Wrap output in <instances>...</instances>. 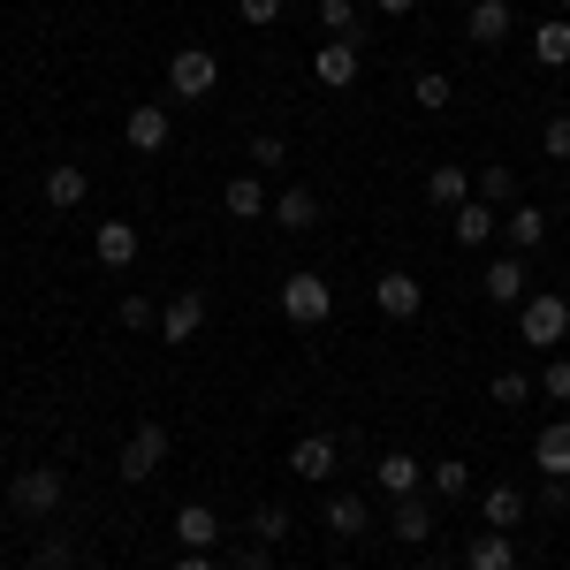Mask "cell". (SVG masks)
<instances>
[{"instance_id": "6da1fadb", "label": "cell", "mask_w": 570, "mask_h": 570, "mask_svg": "<svg viewBox=\"0 0 570 570\" xmlns=\"http://www.w3.org/2000/svg\"><path fill=\"white\" fill-rule=\"evenodd\" d=\"M518 335H525L532 351H563V335H570V297H556V289H532L525 305H518Z\"/></svg>"}, {"instance_id": "7a4b0ae2", "label": "cell", "mask_w": 570, "mask_h": 570, "mask_svg": "<svg viewBox=\"0 0 570 570\" xmlns=\"http://www.w3.org/2000/svg\"><path fill=\"white\" fill-rule=\"evenodd\" d=\"M168 91H176V99H214V91H220V53H214V46H176V61H168Z\"/></svg>"}, {"instance_id": "3957f363", "label": "cell", "mask_w": 570, "mask_h": 570, "mask_svg": "<svg viewBox=\"0 0 570 570\" xmlns=\"http://www.w3.org/2000/svg\"><path fill=\"white\" fill-rule=\"evenodd\" d=\"M160 464H168V426H160V419H145V426L122 441V464H115V480H122V487H145L153 472H160Z\"/></svg>"}, {"instance_id": "277c9868", "label": "cell", "mask_w": 570, "mask_h": 570, "mask_svg": "<svg viewBox=\"0 0 570 570\" xmlns=\"http://www.w3.org/2000/svg\"><path fill=\"white\" fill-rule=\"evenodd\" d=\"M282 312H289L297 327H327V312H335V289H327V274L297 266V274L282 282Z\"/></svg>"}, {"instance_id": "5b68a950", "label": "cell", "mask_w": 570, "mask_h": 570, "mask_svg": "<svg viewBox=\"0 0 570 570\" xmlns=\"http://www.w3.org/2000/svg\"><path fill=\"white\" fill-rule=\"evenodd\" d=\"M61 494H69V480H61L53 464H31V472H16V487H8L16 518H53V510H61Z\"/></svg>"}, {"instance_id": "8992f818", "label": "cell", "mask_w": 570, "mask_h": 570, "mask_svg": "<svg viewBox=\"0 0 570 570\" xmlns=\"http://www.w3.org/2000/svg\"><path fill=\"white\" fill-rule=\"evenodd\" d=\"M357 69H365L357 39H327V46H312V85H320V91H351V85H357Z\"/></svg>"}, {"instance_id": "52a82bcc", "label": "cell", "mask_w": 570, "mask_h": 570, "mask_svg": "<svg viewBox=\"0 0 570 570\" xmlns=\"http://www.w3.org/2000/svg\"><path fill=\"white\" fill-rule=\"evenodd\" d=\"M373 312H381V320H419V312H426V289H419V274L389 266V274L373 282Z\"/></svg>"}, {"instance_id": "ba28073f", "label": "cell", "mask_w": 570, "mask_h": 570, "mask_svg": "<svg viewBox=\"0 0 570 570\" xmlns=\"http://www.w3.org/2000/svg\"><path fill=\"white\" fill-rule=\"evenodd\" d=\"M434 525H441V502H434V494H403V502H389V532H395V540L426 548Z\"/></svg>"}, {"instance_id": "9c48e42d", "label": "cell", "mask_w": 570, "mask_h": 570, "mask_svg": "<svg viewBox=\"0 0 570 570\" xmlns=\"http://www.w3.org/2000/svg\"><path fill=\"white\" fill-rule=\"evenodd\" d=\"M518 31V0H472L464 8V39L472 46H502Z\"/></svg>"}, {"instance_id": "30bf717a", "label": "cell", "mask_w": 570, "mask_h": 570, "mask_svg": "<svg viewBox=\"0 0 570 570\" xmlns=\"http://www.w3.org/2000/svg\"><path fill=\"white\" fill-rule=\"evenodd\" d=\"M335 464H343L335 434H305L297 449H289V472H297V480H312V487H327V480H335Z\"/></svg>"}, {"instance_id": "8fae6325", "label": "cell", "mask_w": 570, "mask_h": 570, "mask_svg": "<svg viewBox=\"0 0 570 570\" xmlns=\"http://www.w3.org/2000/svg\"><path fill=\"white\" fill-rule=\"evenodd\" d=\"M373 487H381L389 502H403V494H419V487H426V464H419L411 449H389V456L373 464Z\"/></svg>"}, {"instance_id": "7c38bea8", "label": "cell", "mask_w": 570, "mask_h": 570, "mask_svg": "<svg viewBox=\"0 0 570 570\" xmlns=\"http://www.w3.org/2000/svg\"><path fill=\"white\" fill-rule=\"evenodd\" d=\"M532 464H540V480H570V411L532 434Z\"/></svg>"}, {"instance_id": "4fadbf2b", "label": "cell", "mask_w": 570, "mask_h": 570, "mask_svg": "<svg viewBox=\"0 0 570 570\" xmlns=\"http://www.w3.org/2000/svg\"><path fill=\"white\" fill-rule=\"evenodd\" d=\"M122 137H130V153H168V137H176V122H168V107H130V122H122Z\"/></svg>"}, {"instance_id": "5bb4252c", "label": "cell", "mask_w": 570, "mask_h": 570, "mask_svg": "<svg viewBox=\"0 0 570 570\" xmlns=\"http://www.w3.org/2000/svg\"><path fill=\"white\" fill-rule=\"evenodd\" d=\"M198 327H206V289H176V297H168V312H160V335L183 351Z\"/></svg>"}, {"instance_id": "9a60e30c", "label": "cell", "mask_w": 570, "mask_h": 570, "mask_svg": "<svg viewBox=\"0 0 570 570\" xmlns=\"http://www.w3.org/2000/svg\"><path fill=\"white\" fill-rule=\"evenodd\" d=\"M480 289H487V305H502V312H510V305H525V297H532L525 259H494V266L480 274Z\"/></svg>"}, {"instance_id": "2e32d148", "label": "cell", "mask_w": 570, "mask_h": 570, "mask_svg": "<svg viewBox=\"0 0 570 570\" xmlns=\"http://www.w3.org/2000/svg\"><path fill=\"white\" fill-rule=\"evenodd\" d=\"M320 525L343 532V540H365V532H373V510H365V494H327V502H320Z\"/></svg>"}, {"instance_id": "e0dca14e", "label": "cell", "mask_w": 570, "mask_h": 570, "mask_svg": "<svg viewBox=\"0 0 570 570\" xmlns=\"http://www.w3.org/2000/svg\"><path fill=\"white\" fill-rule=\"evenodd\" d=\"M85 198H91V176L77 168V160H61V168H46V206H53V214H77Z\"/></svg>"}, {"instance_id": "ac0fdd59", "label": "cell", "mask_w": 570, "mask_h": 570, "mask_svg": "<svg viewBox=\"0 0 570 570\" xmlns=\"http://www.w3.org/2000/svg\"><path fill=\"white\" fill-rule=\"evenodd\" d=\"M274 228H289V236H305V228H320V190H305V183H289V190L274 198Z\"/></svg>"}, {"instance_id": "d6986e66", "label": "cell", "mask_w": 570, "mask_h": 570, "mask_svg": "<svg viewBox=\"0 0 570 570\" xmlns=\"http://www.w3.org/2000/svg\"><path fill=\"white\" fill-rule=\"evenodd\" d=\"M176 540H183V556H206V548L220 540V518L206 510V502H183L176 510Z\"/></svg>"}, {"instance_id": "ffe728a7", "label": "cell", "mask_w": 570, "mask_h": 570, "mask_svg": "<svg viewBox=\"0 0 570 570\" xmlns=\"http://www.w3.org/2000/svg\"><path fill=\"white\" fill-rule=\"evenodd\" d=\"M464 570H518V540L510 532H472V548H464Z\"/></svg>"}, {"instance_id": "44dd1931", "label": "cell", "mask_w": 570, "mask_h": 570, "mask_svg": "<svg viewBox=\"0 0 570 570\" xmlns=\"http://www.w3.org/2000/svg\"><path fill=\"white\" fill-rule=\"evenodd\" d=\"M525 510H532V502H525V494H518L510 480H502V487H487V494H480V518H487L494 532H518V525H525Z\"/></svg>"}, {"instance_id": "7402d4cb", "label": "cell", "mask_w": 570, "mask_h": 570, "mask_svg": "<svg viewBox=\"0 0 570 570\" xmlns=\"http://www.w3.org/2000/svg\"><path fill=\"white\" fill-rule=\"evenodd\" d=\"M91 252H99V266H130L137 259V220H99L91 228Z\"/></svg>"}, {"instance_id": "603a6c76", "label": "cell", "mask_w": 570, "mask_h": 570, "mask_svg": "<svg viewBox=\"0 0 570 570\" xmlns=\"http://www.w3.org/2000/svg\"><path fill=\"white\" fill-rule=\"evenodd\" d=\"M220 206H228V220H266V214H274V206H266V183H259V176H228Z\"/></svg>"}, {"instance_id": "cb8c5ba5", "label": "cell", "mask_w": 570, "mask_h": 570, "mask_svg": "<svg viewBox=\"0 0 570 570\" xmlns=\"http://www.w3.org/2000/svg\"><path fill=\"white\" fill-rule=\"evenodd\" d=\"M426 494H434V502H464V494H472V464H464V456L426 464Z\"/></svg>"}, {"instance_id": "d4e9b609", "label": "cell", "mask_w": 570, "mask_h": 570, "mask_svg": "<svg viewBox=\"0 0 570 570\" xmlns=\"http://www.w3.org/2000/svg\"><path fill=\"white\" fill-rule=\"evenodd\" d=\"M532 61H540V69H570V23L563 16L532 31Z\"/></svg>"}, {"instance_id": "484cf974", "label": "cell", "mask_w": 570, "mask_h": 570, "mask_svg": "<svg viewBox=\"0 0 570 570\" xmlns=\"http://www.w3.org/2000/svg\"><path fill=\"white\" fill-rule=\"evenodd\" d=\"M312 8H320V31L327 39H357L365 31V8L357 0H312Z\"/></svg>"}, {"instance_id": "4316f807", "label": "cell", "mask_w": 570, "mask_h": 570, "mask_svg": "<svg viewBox=\"0 0 570 570\" xmlns=\"http://www.w3.org/2000/svg\"><path fill=\"white\" fill-rule=\"evenodd\" d=\"M472 190H480V206H494V214H502V206H518V168H480V183H472Z\"/></svg>"}, {"instance_id": "83f0119b", "label": "cell", "mask_w": 570, "mask_h": 570, "mask_svg": "<svg viewBox=\"0 0 570 570\" xmlns=\"http://www.w3.org/2000/svg\"><path fill=\"white\" fill-rule=\"evenodd\" d=\"M487 236H494V206L464 198V206H456V244H487Z\"/></svg>"}, {"instance_id": "f1b7e54d", "label": "cell", "mask_w": 570, "mask_h": 570, "mask_svg": "<svg viewBox=\"0 0 570 570\" xmlns=\"http://www.w3.org/2000/svg\"><path fill=\"white\" fill-rule=\"evenodd\" d=\"M426 198H434V206H464V198H472V176H464V168H434V176H426Z\"/></svg>"}, {"instance_id": "f546056e", "label": "cell", "mask_w": 570, "mask_h": 570, "mask_svg": "<svg viewBox=\"0 0 570 570\" xmlns=\"http://www.w3.org/2000/svg\"><path fill=\"white\" fill-rule=\"evenodd\" d=\"M487 395H494L502 411H518V403H532V395H540V381H532V373H494V381H487Z\"/></svg>"}, {"instance_id": "4dcf8cb0", "label": "cell", "mask_w": 570, "mask_h": 570, "mask_svg": "<svg viewBox=\"0 0 570 570\" xmlns=\"http://www.w3.org/2000/svg\"><path fill=\"white\" fill-rule=\"evenodd\" d=\"M540 236H548V214H540V206H510V244H518V252H532Z\"/></svg>"}, {"instance_id": "1f68e13d", "label": "cell", "mask_w": 570, "mask_h": 570, "mask_svg": "<svg viewBox=\"0 0 570 570\" xmlns=\"http://www.w3.org/2000/svg\"><path fill=\"white\" fill-rule=\"evenodd\" d=\"M411 99H419V107H449V99H456V85H449L441 69H419V77H411Z\"/></svg>"}, {"instance_id": "d6a6232c", "label": "cell", "mask_w": 570, "mask_h": 570, "mask_svg": "<svg viewBox=\"0 0 570 570\" xmlns=\"http://www.w3.org/2000/svg\"><path fill=\"white\" fill-rule=\"evenodd\" d=\"M252 532H259V548L289 540V510H282V502H259V510H252Z\"/></svg>"}, {"instance_id": "836d02e7", "label": "cell", "mask_w": 570, "mask_h": 570, "mask_svg": "<svg viewBox=\"0 0 570 570\" xmlns=\"http://www.w3.org/2000/svg\"><path fill=\"white\" fill-rule=\"evenodd\" d=\"M540 153L570 168V115H548V122H540Z\"/></svg>"}, {"instance_id": "e575fe53", "label": "cell", "mask_w": 570, "mask_h": 570, "mask_svg": "<svg viewBox=\"0 0 570 570\" xmlns=\"http://www.w3.org/2000/svg\"><path fill=\"white\" fill-rule=\"evenodd\" d=\"M540 395H548V403H570V357H548V365H540Z\"/></svg>"}, {"instance_id": "d590c367", "label": "cell", "mask_w": 570, "mask_h": 570, "mask_svg": "<svg viewBox=\"0 0 570 570\" xmlns=\"http://www.w3.org/2000/svg\"><path fill=\"white\" fill-rule=\"evenodd\" d=\"M282 160H289V137H274V130L252 137V168H282Z\"/></svg>"}, {"instance_id": "8d00e7d4", "label": "cell", "mask_w": 570, "mask_h": 570, "mask_svg": "<svg viewBox=\"0 0 570 570\" xmlns=\"http://www.w3.org/2000/svg\"><path fill=\"white\" fill-rule=\"evenodd\" d=\"M282 8H289V0H236V16H244L252 31H266V23H282Z\"/></svg>"}, {"instance_id": "74e56055", "label": "cell", "mask_w": 570, "mask_h": 570, "mask_svg": "<svg viewBox=\"0 0 570 570\" xmlns=\"http://www.w3.org/2000/svg\"><path fill=\"white\" fill-rule=\"evenodd\" d=\"M31 570H77V556H69V540H46L39 548V563Z\"/></svg>"}, {"instance_id": "f35d334b", "label": "cell", "mask_w": 570, "mask_h": 570, "mask_svg": "<svg viewBox=\"0 0 570 570\" xmlns=\"http://www.w3.org/2000/svg\"><path fill=\"white\" fill-rule=\"evenodd\" d=\"M115 320H122V327H153V305H145V297H122Z\"/></svg>"}, {"instance_id": "ab89813d", "label": "cell", "mask_w": 570, "mask_h": 570, "mask_svg": "<svg viewBox=\"0 0 570 570\" xmlns=\"http://www.w3.org/2000/svg\"><path fill=\"white\" fill-rule=\"evenodd\" d=\"M540 510H570V480H540Z\"/></svg>"}, {"instance_id": "60d3db41", "label": "cell", "mask_w": 570, "mask_h": 570, "mask_svg": "<svg viewBox=\"0 0 570 570\" xmlns=\"http://www.w3.org/2000/svg\"><path fill=\"white\" fill-rule=\"evenodd\" d=\"M228 570H282V563H274L266 548H244V556H236V563H228Z\"/></svg>"}, {"instance_id": "b9f144b4", "label": "cell", "mask_w": 570, "mask_h": 570, "mask_svg": "<svg viewBox=\"0 0 570 570\" xmlns=\"http://www.w3.org/2000/svg\"><path fill=\"white\" fill-rule=\"evenodd\" d=\"M373 8H381V16H389V23H403V16H411V8H419V0H373Z\"/></svg>"}, {"instance_id": "7bdbcfd3", "label": "cell", "mask_w": 570, "mask_h": 570, "mask_svg": "<svg viewBox=\"0 0 570 570\" xmlns=\"http://www.w3.org/2000/svg\"><path fill=\"white\" fill-rule=\"evenodd\" d=\"M176 570H220V563H214V556H183Z\"/></svg>"}, {"instance_id": "ee69618b", "label": "cell", "mask_w": 570, "mask_h": 570, "mask_svg": "<svg viewBox=\"0 0 570 570\" xmlns=\"http://www.w3.org/2000/svg\"><path fill=\"white\" fill-rule=\"evenodd\" d=\"M320 570H343V563H320Z\"/></svg>"}, {"instance_id": "f6af8a7d", "label": "cell", "mask_w": 570, "mask_h": 570, "mask_svg": "<svg viewBox=\"0 0 570 570\" xmlns=\"http://www.w3.org/2000/svg\"><path fill=\"white\" fill-rule=\"evenodd\" d=\"M563 190H570V168H563Z\"/></svg>"}, {"instance_id": "bcb514c9", "label": "cell", "mask_w": 570, "mask_h": 570, "mask_svg": "<svg viewBox=\"0 0 570 570\" xmlns=\"http://www.w3.org/2000/svg\"><path fill=\"white\" fill-rule=\"evenodd\" d=\"M456 8H472V0H456Z\"/></svg>"}, {"instance_id": "7dc6e473", "label": "cell", "mask_w": 570, "mask_h": 570, "mask_svg": "<svg viewBox=\"0 0 570 570\" xmlns=\"http://www.w3.org/2000/svg\"><path fill=\"white\" fill-rule=\"evenodd\" d=\"M556 8H570V0H556Z\"/></svg>"}]
</instances>
